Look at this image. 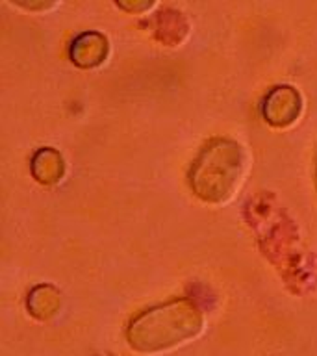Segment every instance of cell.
<instances>
[{"label":"cell","mask_w":317,"mask_h":356,"mask_svg":"<svg viewBox=\"0 0 317 356\" xmlns=\"http://www.w3.org/2000/svg\"><path fill=\"white\" fill-rule=\"evenodd\" d=\"M110 52L108 39L100 32H86L74 39L71 47V60L82 69H93L104 63Z\"/></svg>","instance_id":"cell-5"},{"label":"cell","mask_w":317,"mask_h":356,"mask_svg":"<svg viewBox=\"0 0 317 356\" xmlns=\"http://www.w3.org/2000/svg\"><path fill=\"white\" fill-rule=\"evenodd\" d=\"M202 312L188 299H174L133 317L127 330L133 350L152 355L172 349L202 332Z\"/></svg>","instance_id":"cell-2"},{"label":"cell","mask_w":317,"mask_h":356,"mask_svg":"<svg viewBox=\"0 0 317 356\" xmlns=\"http://www.w3.org/2000/svg\"><path fill=\"white\" fill-rule=\"evenodd\" d=\"M32 175L38 182L44 186L58 184L65 175V161L61 154L54 149H39L33 154L32 160Z\"/></svg>","instance_id":"cell-6"},{"label":"cell","mask_w":317,"mask_h":356,"mask_svg":"<svg viewBox=\"0 0 317 356\" xmlns=\"http://www.w3.org/2000/svg\"><path fill=\"white\" fill-rule=\"evenodd\" d=\"M156 30H158L156 38L160 39L161 43L177 44L182 43L184 38L188 35V22L180 11L163 10L156 17Z\"/></svg>","instance_id":"cell-7"},{"label":"cell","mask_w":317,"mask_h":356,"mask_svg":"<svg viewBox=\"0 0 317 356\" xmlns=\"http://www.w3.org/2000/svg\"><path fill=\"white\" fill-rule=\"evenodd\" d=\"M247 171L243 147L232 139H213L200 150L189 171V186L200 200L222 204L234 197Z\"/></svg>","instance_id":"cell-3"},{"label":"cell","mask_w":317,"mask_h":356,"mask_svg":"<svg viewBox=\"0 0 317 356\" xmlns=\"http://www.w3.org/2000/svg\"><path fill=\"white\" fill-rule=\"evenodd\" d=\"M22 8H26V10H35V6H30V4H22ZM41 10H47V8H52V4H41L38 6Z\"/></svg>","instance_id":"cell-10"},{"label":"cell","mask_w":317,"mask_h":356,"mask_svg":"<svg viewBox=\"0 0 317 356\" xmlns=\"http://www.w3.org/2000/svg\"><path fill=\"white\" fill-rule=\"evenodd\" d=\"M250 211V228H254L263 254L277 266L288 284H295L299 291L304 284L316 282L314 267L304 266V249L300 245L299 232L284 208L273 197L261 195L247 206Z\"/></svg>","instance_id":"cell-1"},{"label":"cell","mask_w":317,"mask_h":356,"mask_svg":"<svg viewBox=\"0 0 317 356\" xmlns=\"http://www.w3.org/2000/svg\"><path fill=\"white\" fill-rule=\"evenodd\" d=\"M119 8H122V10H128V11H141V10H149V8H152V4H133V6H128V4H117Z\"/></svg>","instance_id":"cell-9"},{"label":"cell","mask_w":317,"mask_h":356,"mask_svg":"<svg viewBox=\"0 0 317 356\" xmlns=\"http://www.w3.org/2000/svg\"><path fill=\"white\" fill-rule=\"evenodd\" d=\"M261 113L271 127L288 128L299 121L302 113V97L291 86H278L263 99Z\"/></svg>","instance_id":"cell-4"},{"label":"cell","mask_w":317,"mask_h":356,"mask_svg":"<svg viewBox=\"0 0 317 356\" xmlns=\"http://www.w3.org/2000/svg\"><path fill=\"white\" fill-rule=\"evenodd\" d=\"M60 291L52 286H38L28 295V310L38 319H50L61 305Z\"/></svg>","instance_id":"cell-8"}]
</instances>
